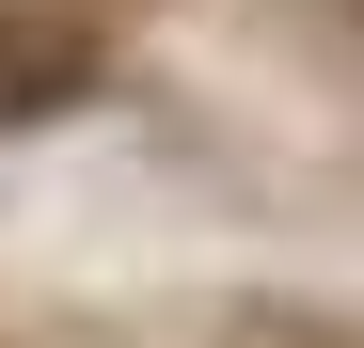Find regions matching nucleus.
<instances>
[{"mask_svg": "<svg viewBox=\"0 0 364 348\" xmlns=\"http://www.w3.org/2000/svg\"><path fill=\"white\" fill-rule=\"evenodd\" d=\"M95 80V32L48 16V0H0V127H32V111H64Z\"/></svg>", "mask_w": 364, "mask_h": 348, "instance_id": "1", "label": "nucleus"}]
</instances>
